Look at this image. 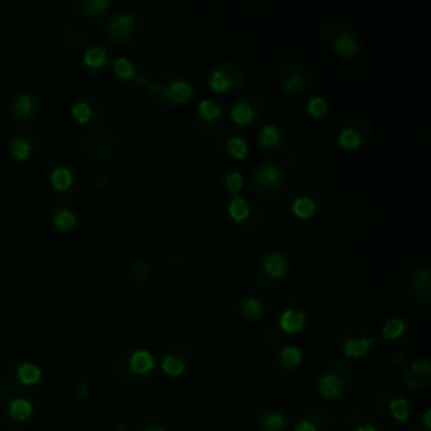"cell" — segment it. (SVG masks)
<instances>
[{
  "label": "cell",
  "instance_id": "cell-25",
  "mask_svg": "<svg viewBox=\"0 0 431 431\" xmlns=\"http://www.w3.org/2000/svg\"><path fill=\"white\" fill-rule=\"evenodd\" d=\"M337 140H338V145L345 150H356V149H359L360 143H362V137H360V134L352 127L342 128Z\"/></svg>",
  "mask_w": 431,
  "mask_h": 431
},
{
  "label": "cell",
  "instance_id": "cell-33",
  "mask_svg": "<svg viewBox=\"0 0 431 431\" xmlns=\"http://www.w3.org/2000/svg\"><path fill=\"white\" fill-rule=\"evenodd\" d=\"M83 61L88 68H95V69L101 68V66H105V62H106V51L99 46L90 47V49L84 53Z\"/></svg>",
  "mask_w": 431,
  "mask_h": 431
},
{
  "label": "cell",
  "instance_id": "cell-16",
  "mask_svg": "<svg viewBox=\"0 0 431 431\" xmlns=\"http://www.w3.org/2000/svg\"><path fill=\"white\" fill-rule=\"evenodd\" d=\"M209 86L216 93H227L234 86V76L224 68H216L209 76Z\"/></svg>",
  "mask_w": 431,
  "mask_h": 431
},
{
  "label": "cell",
  "instance_id": "cell-1",
  "mask_svg": "<svg viewBox=\"0 0 431 431\" xmlns=\"http://www.w3.org/2000/svg\"><path fill=\"white\" fill-rule=\"evenodd\" d=\"M286 172L280 165L261 164L253 175L255 193L263 197H276L285 190Z\"/></svg>",
  "mask_w": 431,
  "mask_h": 431
},
{
  "label": "cell",
  "instance_id": "cell-24",
  "mask_svg": "<svg viewBox=\"0 0 431 431\" xmlns=\"http://www.w3.org/2000/svg\"><path fill=\"white\" fill-rule=\"evenodd\" d=\"M249 204L246 199H243L241 196H236L233 201L230 202V208H227V212H230V217L236 223H243V221L248 219L249 216Z\"/></svg>",
  "mask_w": 431,
  "mask_h": 431
},
{
  "label": "cell",
  "instance_id": "cell-27",
  "mask_svg": "<svg viewBox=\"0 0 431 431\" xmlns=\"http://www.w3.org/2000/svg\"><path fill=\"white\" fill-rule=\"evenodd\" d=\"M78 9L90 17H101L110 9L108 0H84L78 3Z\"/></svg>",
  "mask_w": 431,
  "mask_h": 431
},
{
  "label": "cell",
  "instance_id": "cell-42",
  "mask_svg": "<svg viewBox=\"0 0 431 431\" xmlns=\"http://www.w3.org/2000/svg\"><path fill=\"white\" fill-rule=\"evenodd\" d=\"M423 426L426 430H431V411L426 410L425 415H423Z\"/></svg>",
  "mask_w": 431,
  "mask_h": 431
},
{
  "label": "cell",
  "instance_id": "cell-44",
  "mask_svg": "<svg viewBox=\"0 0 431 431\" xmlns=\"http://www.w3.org/2000/svg\"><path fill=\"white\" fill-rule=\"evenodd\" d=\"M149 431H165V430L164 428H158V426H157V428H150Z\"/></svg>",
  "mask_w": 431,
  "mask_h": 431
},
{
  "label": "cell",
  "instance_id": "cell-39",
  "mask_svg": "<svg viewBox=\"0 0 431 431\" xmlns=\"http://www.w3.org/2000/svg\"><path fill=\"white\" fill-rule=\"evenodd\" d=\"M224 186H226L227 193H239L243 189V175L238 171L230 172V174L224 177Z\"/></svg>",
  "mask_w": 431,
  "mask_h": 431
},
{
  "label": "cell",
  "instance_id": "cell-18",
  "mask_svg": "<svg viewBox=\"0 0 431 431\" xmlns=\"http://www.w3.org/2000/svg\"><path fill=\"white\" fill-rule=\"evenodd\" d=\"M197 113L202 120L209 121V123H214L223 118V106L221 103H217L216 99L206 98L202 101H199L197 105Z\"/></svg>",
  "mask_w": 431,
  "mask_h": 431
},
{
  "label": "cell",
  "instance_id": "cell-32",
  "mask_svg": "<svg viewBox=\"0 0 431 431\" xmlns=\"http://www.w3.org/2000/svg\"><path fill=\"white\" fill-rule=\"evenodd\" d=\"M162 371L171 378H177L186 371V362L177 356H165L162 359Z\"/></svg>",
  "mask_w": 431,
  "mask_h": 431
},
{
  "label": "cell",
  "instance_id": "cell-29",
  "mask_svg": "<svg viewBox=\"0 0 431 431\" xmlns=\"http://www.w3.org/2000/svg\"><path fill=\"white\" fill-rule=\"evenodd\" d=\"M113 73L116 75V78L125 79V81H130L137 78V69L135 66L132 64L130 59L127 58H118L113 64Z\"/></svg>",
  "mask_w": 431,
  "mask_h": 431
},
{
  "label": "cell",
  "instance_id": "cell-34",
  "mask_svg": "<svg viewBox=\"0 0 431 431\" xmlns=\"http://www.w3.org/2000/svg\"><path fill=\"white\" fill-rule=\"evenodd\" d=\"M226 149H227V153H230L231 157L238 158V160H241V158H245L246 156H248V150H249L248 143H246L241 137H238V135H233V137L227 138Z\"/></svg>",
  "mask_w": 431,
  "mask_h": 431
},
{
  "label": "cell",
  "instance_id": "cell-12",
  "mask_svg": "<svg viewBox=\"0 0 431 431\" xmlns=\"http://www.w3.org/2000/svg\"><path fill=\"white\" fill-rule=\"evenodd\" d=\"M49 182L54 190H58V193H66V190H69L73 187L75 175H73L71 169L66 167V165H56V167L51 171Z\"/></svg>",
  "mask_w": 431,
  "mask_h": 431
},
{
  "label": "cell",
  "instance_id": "cell-11",
  "mask_svg": "<svg viewBox=\"0 0 431 431\" xmlns=\"http://www.w3.org/2000/svg\"><path fill=\"white\" fill-rule=\"evenodd\" d=\"M7 149H9L10 157H12L14 160L24 162L31 157L32 149H34V147H32V140L29 138L27 135L21 134V135H14V137H10Z\"/></svg>",
  "mask_w": 431,
  "mask_h": 431
},
{
  "label": "cell",
  "instance_id": "cell-5",
  "mask_svg": "<svg viewBox=\"0 0 431 431\" xmlns=\"http://www.w3.org/2000/svg\"><path fill=\"white\" fill-rule=\"evenodd\" d=\"M261 268H263L264 275L270 276L275 282H278V280L285 278L290 267L288 261H286V258L282 253H268L261 260Z\"/></svg>",
  "mask_w": 431,
  "mask_h": 431
},
{
  "label": "cell",
  "instance_id": "cell-22",
  "mask_svg": "<svg viewBox=\"0 0 431 431\" xmlns=\"http://www.w3.org/2000/svg\"><path fill=\"white\" fill-rule=\"evenodd\" d=\"M292 212L298 219H310L317 212V202L310 196H300L292 202Z\"/></svg>",
  "mask_w": 431,
  "mask_h": 431
},
{
  "label": "cell",
  "instance_id": "cell-40",
  "mask_svg": "<svg viewBox=\"0 0 431 431\" xmlns=\"http://www.w3.org/2000/svg\"><path fill=\"white\" fill-rule=\"evenodd\" d=\"M293 431H319V428H317V425H314V423L308 421V419H300V421L295 423Z\"/></svg>",
  "mask_w": 431,
  "mask_h": 431
},
{
  "label": "cell",
  "instance_id": "cell-38",
  "mask_svg": "<svg viewBox=\"0 0 431 431\" xmlns=\"http://www.w3.org/2000/svg\"><path fill=\"white\" fill-rule=\"evenodd\" d=\"M132 275L138 283H147L150 278V264L143 260H137L132 263Z\"/></svg>",
  "mask_w": 431,
  "mask_h": 431
},
{
  "label": "cell",
  "instance_id": "cell-23",
  "mask_svg": "<svg viewBox=\"0 0 431 431\" xmlns=\"http://www.w3.org/2000/svg\"><path fill=\"white\" fill-rule=\"evenodd\" d=\"M280 362L286 369H295V367L301 366V362H304V352L298 347H293V345H286V347L280 351Z\"/></svg>",
  "mask_w": 431,
  "mask_h": 431
},
{
  "label": "cell",
  "instance_id": "cell-30",
  "mask_svg": "<svg viewBox=\"0 0 431 431\" xmlns=\"http://www.w3.org/2000/svg\"><path fill=\"white\" fill-rule=\"evenodd\" d=\"M389 411H391V416L396 421L403 423L410 418L411 406L410 403H408V399H404V397H394L391 403H389Z\"/></svg>",
  "mask_w": 431,
  "mask_h": 431
},
{
  "label": "cell",
  "instance_id": "cell-4",
  "mask_svg": "<svg viewBox=\"0 0 431 431\" xmlns=\"http://www.w3.org/2000/svg\"><path fill=\"white\" fill-rule=\"evenodd\" d=\"M135 17L128 12H120L112 17L108 24V34L112 40H125L134 34Z\"/></svg>",
  "mask_w": 431,
  "mask_h": 431
},
{
  "label": "cell",
  "instance_id": "cell-28",
  "mask_svg": "<svg viewBox=\"0 0 431 431\" xmlns=\"http://www.w3.org/2000/svg\"><path fill=\"white\" fill-rule=\"evenodd\" d=\"M71 115L78 123H88L93 116V108L84 98H78L71 105Z\"/></svg>",
  "mask_w": 431,
  "mask_h": 431
},
{
  "label": "cell",
  "instance_id": "cell-8",
  "mask_svg": "<svg viewBox=\"0 0 431 431\" xmlns=\"http://www.w3.org/2000/svg\"><path fill=\"white\" fill-rule=\"evenodd\" d=\"M430 374H431L430 360L428 359H416L411 362L404 382H406L408 388L416 389V388H419V386H421L419 379H423V382H428Z\"/></svg>",
  "mask_w": 431,
  "mask_h": 431
},
{
  "label": "cell",
  "instance_id": "cell-15",
  "mask_svg": "<svg viewBox=\"0 0 431 431\" xmlns=\"http://www.w3.org/2000/svg\"><path fill=\"white\" fill-rule=\"evenodd\" d=\"M258 138H260L261 147H264L267 150H278L280 147H282L283 134L276 125L267 123L261 127L260 134H258Z\"/></svg>",
  "mask_w": 431,
  "mask_h": 431
},
{
  "label": "cell",
  "instance_id": "cell-36",
  "mask_svg": "<svg viewBox=\"0 0 431 431\" xmlns=\"http://www.w3.org/2000/svg\"><path fill=\"white\" fill-rule=\"evenodd\" d=\"M406 330V323L403 319H389L382 325V337L384 338H399Z\"/></svg>",
  "mask_w": 431,
  "mask_h": 431
},
{
  "label": "cell",
  "instance_id": "cell-3",
  "mask_svg": "<svg viewBox=\"0 0 431 431\" xmlns=\"http://www.w3.org/2000/svg\"><path fill=\"white\" fill-rule=\"evenodd\" d=\"M152 90L167 99L171 105H182L193 97V86L186 79H174L167 86H152Z\"/></svg>",
  "mask_w": 431,
  "mask_h": 431
},
{
  "label": "cell",
  "instance_id": "cell-6",
  "mask_svg": "<svg viewBox=\"0 0 431 431\" xmlns=\"http://www.w3.org/2000/svg\"><path fill=\"white\" fill-rule=\"evenodd\" d=\"M317 388H319L320 396L325 397V399H338V397L344 396L345 393V384L337 374H322L317 381Z\"/></svg>",
  "mask_w": 431,
  "mask_h": 431
},
{
  "label": "cell",
  "instance_id": "cell-31",
  "mask_svg": "<svg viewBox=\"0 0 431 431\" xmlns=\"http://www.w3.org/2000/svg\"><path fill=\"white\" fill-rule=\"evenodd\" d=\"M261 426L264 431H283L285 430V416L278 411H268L261 416Z\"/></svg>",
  "mask_w": 431,
  "mask_h": 431
},
{
  "label": "cell",
  "instance_id": "cell-7",
  "mask_svg": "<svg viewBox=\"0 0 431 431\" xmlns=\"http://www.w3.org/2000/svg\"><path fill=\"white\" fill-rule=\"evenodd\" d=\"M330 44L334 46V49L337 51V54L344 59H351L357 54L359 51V44H357V39L354 38L351 32L347 31H338L334 32L330 36Z\"/></svg>",
  "mask_w": 431,
  "mask_h": 431
},
{
  "label": "cell",
  "instance_id": "cell-14",
  "mask_svg": "<svg viewBox=\"0 0 431 431\" xmlns=\"http://www.w3.org/2000/svg\"><path fill=\"white\" fill-rule=\"evenodd\" d=\"M374 344H375V338H369V337L349 338V341H345L344 345H342V352H344L347 357H352V359H359V357L366 356Z\"/></svg>",
  "mask_w": 431,
  "mask_h": 431
},
{
  "label": "cell",
  "instance_id": "cell-43",
  "mask_svg": "<svg viewBox=\"0 0 431 431\" xmlns=\"http://www.w3.org/2000/svg\"><path fill=\"white\" fill-rule=\"evenodd\" d=\"M356 431H378L374 428V426H371V425H362V426H359V428H357Z\"/></svg>",
  "mask_w": 431,
  "mask_h": 431
},
{
  "label": "cell",
  "instance_id": "cell-35",
  "mask_svg": "<svg viewBox=\"0 0 431 431\" xmlns=\"http://www.w3.org/2000/svg\"><path fill=\"white\" fill-rule=\"evenodd\" d=\"M9 412L17 421H24L32 415V404L27 399H14L9 406Z\"/></svg>",
  "mask_w": 431,
  "mask_h": 431
},
{
  "label": "cell",
  "instance_id": "cell-37",
  "mask_svg": "<svg viewBox=\"0 0 431 431\" xmlns=\"http://www.w3.org/2000/svg\"><path fill=\"white\" fill-rule=\"evenodd\" d=\"M307 108H308V113H310V115L314 118H322V116H325L327 113H329L330 106H329V101H327L325 98L314 97L310 99V101H308Z\"/></svg>",
  "mask_w": 431,
  "mask_h": 431
},
{
  "label": "cell",
  "instance_id": "cell-2",
  "mask_svg": "<svg viewBox=\"0 0 431 431\" xmlns=\"http://www.w3.org/2000/svg\"><path fill=\"white\" fill-rule=\"evenodd\" d=\"M40 110H42V103L38 95L27 93V91L14 95L9 105L10 116L17 125H27L34 121L40 115Z\"/></svg>",
  "mask_w": 431,
  "mask_h": 431
},
{
  "label": "cell",
  "instance_id": "cell-17",
  "mask_svg": "<svg viewBox=\"0 0 431 431\" xmlns=\"http://www.w3.org/2000/svg\"><path fill=\"white\" fill-rule=\"evenodd\" d=\"M153 366H156V360L149 351H135L130 356V367L135 374H149L153 369Z\"/></svg>",
  "mask_w": 431,
  "mask_h": 431
},
{
  "label": "cell",
  "instance_id": "cell-41",
  "mask_svg": "<svg viewBox=\"0 0 431 431\" xmlns=\"http://www.w3.org/2000/svg\"><path fill=\"white\" fill-rule=\"evenodd\" d=\"M75 391H76V396H78V399H86L88 394H90V391H88V386L84 384V382H78Z\"/></svg>",
  "mask_w": 431,
  "mask_h": 431
},
{
  "label": "cell",
  "instance_id": "cell-21",
  "mask_svg": "<svg viewBox=\"0 0 431 431\" xmlns=\"http://www.w3.org/2000/svg\"><path fill=\"white\" fill-rule=\"evenodd\" d=\"M239 312H241V315L245 317L246 320H258L264 314V305L260 298L246 297L241 300Z\"/></svg>",
  "mask_w": 431,
  "mask_h": 431
},
{
  "label": "cell",
  "instance_id": "cell-19",
  "mask_svg": "<svg viewBox=\"0 0 431 431\" xmlns=\"http://www.w3.org/2000/svg\"><path fill=\"white\" fill-rule=\"evenodd\" d=\"M76 223H78V216L69 208H58L53 212V224L59 231H62V233L71 231L76 226Z\"/></svg>",
  "mask_w": 431,
  "mask_h": 431
},
{
  "label": "cell",
  "instance_id": "cell-9",
  "mask_svg": "<svg viewBox=\"0 0 431 431\" xmlns=\"http://www.w3.org/2000/svg\"><path fill=\"white\" fill-rule=\"evenodd\" d=\"M280 84H282V88L286 93L301 95L308 88V79L301 73H298L297 69H285V71H282Z\"/></svg>",
  "mask_w": 431,
  "mask_h": 431
},
{
  "label": "cell",
  "instance_id": "cell-13",
  "mask_svg": "<svg viewBox=\"0 0 431 431\" xmlns=\"http://www.w3.org/2000/svg\"><path fill=\"white\" fill-rule=\"evenodd\" d=\"M411 290L418 295L419 298H423L425 301H428L430 297V270L428 267H419L416 268V271L412 273L410 280Z\"/></svg>",
  "mask_w": 431,
  "mask_h": 431
},
{
  "label": "cell",
  "instance_id": "cell-26",
  "mask_svg": "<svg viewBox=\"0 0 431 431\" xmlns=\"http://www.w3.org/2000/svg\"><path fill=\"white\" fill-rule=\"evenodd\" d=\"M40 375H42V373H40L39 367L31 362L22 364V366H19V369H17V378H19V381L24 386L38 384L40 381Z\"/></svg>",
  "mask_w": 431,
  "mask_h": 431
},
{
  "label": "cell",
  "instance_id": "cell-10",
  "mask_svg": "<svg viewBox=\"0 0 431 431\" xmlns=\"http://www.w3.org/2000/svg\"><path fill=\"white\" fill-rule=\"evenodd\" d=\"M307 325V317L301 310L297 308H288V310H283L280 315V327H282L283 332L286 334H298L300 330H304V327Z\"/></svg>",
  "mask_w": 431,
  "mask_h": 431
},
{
  "label": "cell",
  "instance_id": "cell-20",
  "mask_svg": "<svg viewBox=\"0 0 431 431\" xmlns=\"http://www.w3.org/2000/svg\"><path fill=\"white\" fill-rule=\"evenodd\" d=\"M231 120H233L236 125H243V127L251 125L253 120H255V110H253V105H249L248 101L236 103L233 108H231Z\"/></svg>",
  "mask_w": 431,
  "mask_h": 431
}]
</instances>
